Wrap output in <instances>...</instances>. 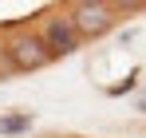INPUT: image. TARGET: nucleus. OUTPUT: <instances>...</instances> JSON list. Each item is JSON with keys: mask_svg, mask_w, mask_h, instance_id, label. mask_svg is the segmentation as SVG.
Here are the masks:
<instances>
[{"mask_svg": "<svg viewBox=\"0 0 146 138\" xmlns=\"http://www.w3.org/2000/svg\"><path fill=\"white\" fill-rule=\"evenodd\" d=\"M67 20L75 24L79 40H99V36H107L115 28V8L103 4V0H79L71 12H67Z\"/></svg>", "mask_w": 146, "mask_h": 138, "instance_id": "1", "label": "nucleus"}, {"mask_svg": "<svg viewBox=\"0 0 146 138\" xmlns=\"http://www.w3.org/2000/svg\"><path fill=\"white\" fill-rule=\"evenodd\" d=\"M4 55H8V63L16 71H40L51 63V51L44 47V40L36 36V32H20L12 44L4 47Z\"/></svg>", "mask_w": 146, "mask_h": 138, "instance_id": "2", "label": "nucleus"}, {"mask_svg": "<svg viewBox=\"0 0 146 138\" xmlns=\"http://www.w3.org/2000/svg\"><path fill=\"white\" fill-rule=\"evenodd\" d=\"M40 40H44V47L51 51V59L55 55H71V51H79V32H75V24L67 20V12H55L51 20H44V32H40Z\"/></svg>", "mask_w": 146, "mask_h": 138, "instance_id": "3", "label": "nucleus"}, {"mask_svg": "<svg viewBox=\"0 0 146 138\" xmlns=\"http://www.w3.org/2000/svg\"><path fill=\"white\" fill-rule=\"evenodd\" d=\"M32 130V115H0V134H24Z\"/></svg>", "mask_w": 146, "mask_h": 138, "instance_id": "4", "label": "nucleus"}]
</instances>
